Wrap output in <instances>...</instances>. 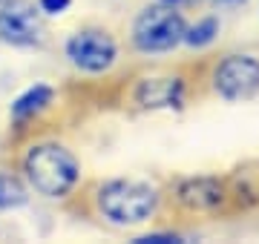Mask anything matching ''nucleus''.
I'll return each mask as SVG.
<instances>
[{"label":"nucleus","mask_w":259,"mask_h":244,"mask_svg":"<svg viewBox=\"0 0 259 244\" xmlns=\"http://www.w3.org/2000/svg\"><path fill=\"white\" fill-rule=\"evenodd\" d=\"M0 3H3V0H0Z\"/></svg>","instance_id":"16"},{"label":"nucleus","mask_w":259,"mask_h":244,"mask_svg":"<svg viewBox=\"0 0 259 244\" xmlns=\"http://www.w3.org/2000/svg\"><path fill=\"white\" fill-rule=\"evenodd\" d=\"M176 241H182V235L176 233H153V235L136 238V244H176Z\"/></svg>","instance_id":"12"},{"label":"nucleus","mask_w":259,"mask_h":244,"mask_svg":"<svg viewBox=\"0 0 259 244\" xmlns=\"http://www.w3.org/2000/svg\"><path fill=\"white\" fill-rule=\"evenodd\" d=\"M26 178L29 184L47 198L69 196L81 178V164L61 144H37L26 152Z\"/></svg>","instance_id":"1"},{"label":"nucleus","mask_w":259,"mask_h":244,"mask_svg":"<svg viewBox=\"0 0 259 244\" xmlns=\"http://www.w3.org/2000/svg\"><path fill=\"white\" fill-rule=\"evenodd\" d=\"M115 40L101 32V29H83L78 35L66 40V57L75 69L81 72H90V75H101L107 72L112 64H115Z\"/></svg>","instance_id":"4"},{"label":"nucleus","mask_w":259,"mask_h":244,"mask_svg":"<svg viewBox=\"0 0 259 244\" xmlns=\"http://www.w3.org/2000/svg\"><path fill=\"white\" fill-rule=\"evenodd\" d=\"M225 198V190L216 178L199 175V178H187L179 184V201L187 210H213L219 207Z\"/></svg>","instance_id":"8"},{"label":"nucleus","mask_w":259,"mask_h":244,"mask_svg":"<svg viewBox=\"0 0 259 244\" xmlns=\"http://www.w3.org/2000/svg\"><path fill=\"white\" fill-rule=\"evenodd\" d=\"M182 92L185 86L179 78H147L136 89V101L144 109H173L182 106Z\"/></svg>","instance_id":"7"},{"label":"nucleus","mask_w":259,"mask_h":244,"mask_svg":"<svg viewBox=\"0 0 259 244\" xmlns=\"http://www.w3.org/2000/svg\"><path fill=\"white\" fill-rule=\"evenodd\" d=\"M29 201L23 181L12 172H0V210H18Z\"/></svg>","instance_id":"10"},{"label":"nucleus","mask_w":259,"mask_h":244,"mask_svg":"<svg viewBox=\"0 0 259 244\" xmlns=\"http://www.w3.org/2000/svg\"><path fill=\"white\" fill-rule=\"evenodd\" d=\"M185 40V20L176 6H147L133 23V43L139 52H170Z\"/></svg>","instance_id":"3"},{"label":"nucleus","mask_w":259,"mask_h":244,"mask_svg":"<svg viewBox=\"0 0 259 244\" xmlns=\"http://www.w3.org/2000/svg\"><path fill=\"white\" fill-rule=\"evenodd\" d=\"M158 207V190L144 181H110L98 190V210L112 224H141Z\"/></svg>","instance_id":"2"},{"label":"nucleus","mask_w":259,"mask_h":244,"mask_svg":"<svg viewBox=\"0 0 259 244\" xmlns=\"http://www.w3.org/2000/svg\"><path fill=\"white\" fill-rule=\"evenodd\" d=\"M52 98H55V89L47 84H35L29 86L26 92L20 95V98H15V103H12V118L15 121H29V118H35L37 112H44L49 103H52Z\"/></svg>","instance_id":"9"},{"label":"nucleus","mask_w":259,"mask_h":244,"mask_svg":"<svg viewBox=\"0 0 259 244\" xmlns=\"http://www.w3.org/2000/svg\"><path fill=\"white\" fill-rule=\"evenodd\" d=\"M161 3H170V6H182V3H190V0H161Z\"/></svg>","instance_id":"15"},{"label":"nucleus","mask_w":259,"mask_h":244,"mask_svg":"<svg viewBox=\"0 0 259 244\" xmlns=\"http://www.w3.org/2000/svg\"><path fill=\"white\" fill-rule=\"evenodd\" d=\"M216 35H219V20L216 18H204V20H199L196 26L185 29V43L187 46H193V49H199V46H207Z\"/></svg>","instance_id":"11"},{"label":"nucleus","mask_w":259,"mask_h":244,"mask_svg":"<svg viewBox=\"0 0 259 244\" xmlns=\"http://www.w3.org/2000/svg\"><path fill=\"white\" fill-rule=\"evenodd\" d=\"M69 3L72 0H37L40 12H47V15H61V12L69 9Z\"/></svg>","instance_id":"13"},{"label":"nucleus","mask_w":259,"mask_h":244,"mask_svg":"<svg viewBox=\"0 0 259 244\" xmlns=\"http://www.w3.org/2000/svg\"><path fill=\"white\" fill-rule=\"evenodd\" d=\"M213 86L225 101H248L259 95V60L250 55H231L213 72Z\"/></svg>","instance_id":"5"},{"label":"nucleus","mask_w":259,"mask_h":244,"mask_svg":"<svg viewBox=\"0 0 259 244\" xmlns=\"http://www.w3.org/2000/svg\"><path fill=\"white\" fill-rule=\"evenodd\" d=\"M213 3H219V6H233V3H239V0H213Z\"/></svg>","instance_id":"14"},{"label":"nucleus","mask_w":259,"mask_h":244,"mask_svg":"<svg viewBox=\"0 0 259 244\" xmlns=\"http://www.w3.org/2000/svg\"><path fill=\"white\" fill-rule=\"evenodd\" d=\"M0 40L9 46H35L40 40L35 3H29V0H3L0 3Z\"/></svg>","instance_id":"6"}]
</instances>
